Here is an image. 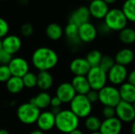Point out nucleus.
<instances>
[{
	"instance_id": "1",
	"label": "nucleus",
	"mask_w": 135,
	"mask_h": 134,
	"mask_svg": "<svg viewBox=\"0 0 135 134\" xmlns=\"http://www.w3.org/2000/svg\"><path fill=\"white\" fill-rule=\"evenodd\" d=\"M59 62L57 53L51 48L47 47H38L32 55L33 66L40 71H48L53 69Z\"/></svg>"
},
{
	"instance_id": "2",
	"label": "nucleus",
	"mask_w": 135,
	"mask_h": 134,
	"mask_svg": "<svg viewBox=\"0 0 135 134\" xmlns=\"http://www.w3.org/2000/svg\"><path fill=\"white\" fill-rule=\"evenodd\" d=\"M79 126V118L70 110H62L55 115V127L63 133H70L77 130Z\"/></svg>"
},
{
	"instance_id": "3",
	"label": "nucleus",
	"mask_w": 135,
	"mask_h": 134,
	"mask_svg": "<svg viewBox=\"0 0 135 134\" xmlns=\"http://www.w3.org/2000/svg\"><path fill=\"white\" fill-rule=\"evenodd\" d=\"M104 20L108 28L114 32H120L127 27L128 22L123 10L119 8L110 9Z\"/></svg>"
},
{
	"instance_id": "4",
	"label": "nucleus",
	"mask_w": 135,
	"mask_h": 134,
	"mask_svg": "<svg viewBox=\"0 0 135 134\" xmlns=\"http://www.w3.org/2000/svg\"><path fill=\"white\" fill-rule=\"evenodd\" d=\"M70 111L79 118H86L90 115L93 104L89 101L85 95L77 94L70 103Z\"/></svg>"
},
{
	"instance_id": "5",
	"label": "nucleus",
	"mask_w": 135,
	"mask_h": 134,
	"mask_svg": "<svg viewBox=\"0 0 135 134\" xmlns=\"http://www.w3.org/2000/svg\"><path fill=\"white\" fill-rule=\"evenodd\" d=\"M40 110L31 103H25L19 106L17 110V116L19 121L25 125H32L36 122Z\"/></svg>"
},
{
	"instance_id": "6",
	"label": "nucleus",
	"mask_w": 135,
	"mask_h": 134,
	"mask_svg": "<svg viewBox=\"0 0 135 134\" xmlns=\"http://www.w3.org/2000/svg\"><path fill=\"white\" fill-rule=\"evenodd\" d=\"M99 102L104 107H115L121 101L119 89L114 85H106L100 91Z\"/></svg>"
},
{
	"instance_id": "7",
	"label": "nucleus",
	"mask_w": 135,
	"mask_h": 134,
	"mask_svg": "<svg viewBox=\"0 0 135 134\" xmlns=\"http://www.w3.org/2000/svg\"><path fill=\"white\" fill-rule=\"evenodd\" d=\"M90 88L93 90L100 91L107 85L108 74L99 66L92 67L86 75Z\"/></svg>"
},
{
	"instance_id": "8",
	"label": "nucleus",
	"mask_w": 135,
	"mask_h": 134,
	"mask_svg": "<svg viewBox=\"0 0 135 134\" xmlns=\"http://www.w3.org/2000/svg\"><path fill=\"white\" fill-rule=\"evenodd\" d=\"M115 108V116L122 122L130 123L135 120V111L132 103L121 100Z\"/></svg>"
},
{
	"instance_id": "9",
	"label": "nucleus",
	"mask_w": 135,
	"mask_h": 134,
	"mask_svg": "<svg viewBox=\"0 0 135 134\" xmlns=\"http://www.w3.org/2000/svg\"><path fill=\"white\" fill-rule=\"evenodd\" d=\"M128 71L126 66L115 64L113 67L107 73L108 74V81L111 82L112 85H121L125 83L126 80H127Z\"/></svg>"
},
{
	"instance_id": "10",
	"label": "nucleus",
	"mask_w": 135,
	"mask_h": 134,
	"mask_svg": "<svg viewBox=\"0 0 135 134\" xmlns=\"http://www.w3.org/2000/svg\"><path fill=\"white\" fill-rule=\"evenodd\" d=\"M12 76L23 77L29 71V65L28 62L21 57L13 58L8 65Z\"/></svg>"
},
{
	"instance_id": "11",
	"label": "nucleus",
	"mask_w": 135,
	"mask_h": 134,
	"mask_svg": "<svg viewBox=\"0 0 135 134\" xmlns=\"http://www.w3.org/2000/svg\"><path fill=\"white\" fill-rule=\"evenodd\" d=\"M97 28L89 21L82 24L78 27V38L81 42L85 43H92L97 38Z\"/></svg>"
},
{
	"instance_id": "12",
	"label": "nucleus",
	"mask_w": 135,
	"mask_h": 134,
	"mask_svg": "<svg viewBox=\"0 0 135 134\" xmlns=\"http://www.w3.org/2000/svg\"><path fill=\"white\" fill-rule=\"evenodd\" d=\"M88 8L90 16L97 20L104 19L110 9L109 6L104 0H92Z\"/></svg>"
},
{
	"instance_id": "13",
	"label": "nucleus",
	"mask_w": 135,
	"mask_h": 134,
	"mask_svg": "<svg viewBox=\"0 0 135 134\" xmlns=\"http://www.w3.org/2000/svg\"><path fill=\"white\" fill-rule=\"evenodd\" d=\"M123 129V122L116 117L104 119L101 122L100 132L102 134H120Z\"/></svg>"
},
{
	"instance_id": "14",
	"label": "nucleus",
	"mask_w": 135,
	"mask_h": 134,
	"mask_svg": "<svg viewBox=\"0 0 135 134\" xmlns=\"http://www.w3.org/2000/svg\"><path fill=\"white\" fill-rule=\"evenodd\" d=\"M77 95L71 83L63 82L60 84L56 89V96L62 103H70Z\"/></svg>"
},
{
	"instance_id": "15",
	"label": "nucleus",
	"mask_w": 135,
	"mask_h": 134,
	"mask_svg": "<svg viewBox=\"0 0 135 134\" xmlns=\"http://www.w3.org/2000/svg\"><path fill=\"white\" fill-rule=\"evenodd\" d=\"M2 49L10 54L17 53L22 46L21 39L16 35H7L2 39Z\"/></svg>"
},
{
	"instance_id": "16",
	"label": "nucleus",
	"mask_w": 135,
	"mask_h": 134,
	"mask_svg": "<svg viewBox=\"0 0 135 134\" xmlns=\"http://www.w3.org/2000/svg\"><path fill=\"white\" fill-rule=\"evenodd\" d=\"M90 13L87 6H80L74 9L69 17V23H73L78 27L89 21Z\"/></svg>"
},
{
	"instance_id": "17",
	"label": "nucleus",
	"mask_w": 135,
	"mask_h": 134,
	"mask_svg": "<svg viewBox=\"0 0 135 134\" xmlns=\"http://www.w3.org/2000/svg\"><path fill=\"white\" fill-rule=\"evenodd\" d=\"M36 124L39 130L44 132L49 131L55 126V115L51 111L40 112Z\"/></svg>"
},
{
	"instance_id": "18",
	"label": "nucleus",
	"mask_w": 135,
	"mask_h": 134,
	"mask_svg": "<svg viewBox=\"0 0 135 134\" xmlns=\"http://www.w3.org/2000/svg\"><path fill=\"white\" fill-rule=\"evenodd\" d=\"M90 69L85 58H76L70 64V70L74 76H86Z\"/></svg>"
},
{
	"instance_id": "19",
	"label": "nucleus",
	"mask_w": 135,
	"mask_h": 134,
	"mask_svg": "<svg viewBox=\"0 0 135 134\" xmlns=\"http://www.w3.org/2000/svg\"><path fill=\"white\" fill-rule=\"evenodd\" d=\"M134 57L135 54L133 50L130 48H123L115 54L114 59L116 64L127 67L134 62Z\"/></svg>"
},
{
	"instance_id": "20",
	"label": "nucleus",
	"mask_w": 135,
	"mask_h": 134,
	"mask_svg": "<svg viewBox=\"0 0 135 134\" xmlns=\"http://www.w3.org/2000/svg\"><path fill=\"white\" fill-rule=\"evenodd\" d=\"M71 85L78 95H86L91 90L86 76H74L72 79Z\"/></svg>"
},
{
	"instance_id": "21",
	"label": "nucleus",
	"mask_w": 135,
	"mask_h": 134,
	"mask_svg": "<svg viewBox=\"0 0 135 134\" xmlns=\"http://www.w3.org/2000/svg\"><path fill=\"white\" fill-rule=\"evenodd\" d=\"M119 92L121 100L132 104L135 102V86L133 85L125 82L120 85Z\"/></svg>"
},
{
	"instance_id": "22",
	"label": "nucleus",
	"mask_w": 135,
	"mask_h": 134,
	"mask_svg": "<svg viewBox=\"0 0 135 134\" xmlns=\"http://www.w3.org/2000/svg\"><path fill=\"white\" fill-rule=\"evenodd\" d=\"M37 76V87L42 90V92H46L50 89L54 83V79L52 75L49 71H40Z\"/></svg>"
},
{
	"instance_id": "23",
	"label": "nucleus",
	"mask_w": 135,
	"mask_h": 134,
	"mask_svg": "<svg viewBox=\"0 0 135 134\" xmlns=\"http://www.w3.org/2000/svg\"><path fill=\"white\" fill-rule=\"evenodd\" d=\"M51 97L48 92H41L38 93L36 96L32 97L30 100L29 103L35 105L40 110H42V109H45L51 105Z\"/></svg>"
},
{
	"instance_id": "24",
	"label": "nucleus",
	"mask_w": 135,
	"mask_h": 134,
	"mask_svg": "<svg viewBox=\"0 0 135 134\" xmlns=\"http://www.w3.org/2000/svg\"><path fill=\"white\" fill-rule=\"evenodd\" d=\"M6 87L7 91L12 94H17L21 92L25 88L22 78L13 76H12L6 82Z\"/></svg>"
},
{
	"instance_id": "25",
	"label": "nucleus",
	"mask_w": 135,
	"mask_h": 134,
	"mask_svg": "<svg viewBox=\"0 0 135 134\" xmlns=\"http://www.w3.org/2000/svg\"><path fill=\"white\" fill-rule=\"evenodd\" d=\"M46 35L51 40H59L63 35L62 28L57 23H51L46 28Z\"/></svg>"
},
{
	"instance_id": "26",
	"label": "nucleus",
	"mask_w": 135,
	"mask_h": 134,
	"mask_svg": "<svg viewBox=\"0 0 135 134\" xmlns=\"http://www.w3.org/2000/svg\"><path fill=\"white\" fill-rule=\"evenodd\" d=\"M63 32L65 33L67 39L74 44H78L80 43V39L78 38V26L73 24L69 23L66 25Z\"/></svg>"
},
{
	"instance_id": "27",
	"label": "nucleus",
	"mask_w": 135,
	"mask_h": 134,
	"mask_svg": "<svg viewBox=\"0 0 135 134\" xmlns=\"http://www.w3.org/2000/svg\"><path fill=\"white\" fill-rule=\"evenodd\" d=\"M119 39L124 44H133L135 43V29L133 28L126 27L119 32Z\"/></svg>"
},
{
	"instance_id": "28",
	"label": "nucleus",
	"mask_w": 135,
	"mask_h": 134,
	"mask_svg": "<svg viewBox=\"0 0 135 134\" xmlns=\"http://www.w3.org/2000/svg\"><path fill=\"white\" fill-rule=\"evenodd\" d=\"M121 9L128 21L135 23V0L124 1Z\"/></svg>"
},
{
	"instance_id": "29",
	"label": "nucleus",
	"mask_w": 135,
	"mask_h": 134,
	"mask_svg": "<svg viewBox=\"0 0 135 134\" xmlns=\"http://www.w3.org/2000/svg\"><path fill=\"white\" fill-rule=\"evenodd\" d=\"M101 122H102L101 120L98 117L95 115H89L85 118V126L91 133L97 132L100 130Z\"/></svg>"
},
{
	"instance_id": "30",
	"label": "nucleus",
	"mask_w": 135,
	"mask_h": 134,
	"mask_svg": "<svg viewBox=\"0 0 135 134\" xmlns=\"http://www.w3.org/2000/svg\"><path fill=\"white\" fill-rule=\"evenodd\" d=\"M102 57H103V54L100 51H98V50H92L87 54L85 59H86V61L88 62V63L89 64V66L92 68V67L99 66Z\"/></svg>"
},
{
	"instance_id": "31",
	"label": "nucleus",
	"mask_w": 135,
	"mask_h": 134,
	"mask_svg": "<svg viewBox=\"0 0 135 134\" xmlns=\"http://www.w3.org/2000/svg\"><path fill=\"white\" fill-rule=\"evenodd\" d=\"M115 64V62L114 58L107 54V55H103L101 61L100 62L99 67L101 70H103L104 72L108 73L113 67Z\"/></svg>"
},
{
	"instance_id": "32",
	"label": "nucleus",
	"mask_w": 135,
	"mask_h": 134,
	"mask_svg": "<svg viewBox=\"0 0 135 134\" xmlns=\"http://www.w3.org/2000/svg\"><path fill=\"white\" fill-rule=\"evenodd\" d=\"M22 81L24 86L28 88H32L37 85V76L34 73H27L22 77Z\"/></svg>"
},
{
	"instance_id": "33",
	"label": "nucleus",
	"mask_w": 135,
	"mask_h": 134,
	"mask_svg": "<svg viewBox=\"0 0 135 134\" xmlns=\"http://www.w3.org/2000/svg\"><path fill=\"white\" fill-rule=\"evenodd\" d=\"M12 77L8 66H0V82H6Z\"/></svg>"
},
{
	"instance_id": "34",
	"label": "nucleus",
	"mask_w": 135,
	"mask_h": 134,
	"mask_svg": "<svg viewBox=\"0 0 135 134\" xmlns=\"http://www.w3.org/2000/svg\"><path fill=\"white\" fill-rule=\"evenodd\" d=\"M13 58V55L2 49L0 51V66H8Z\"/></svg>"
},
{
	"instance_id": "35",
	"label": "nucleus",
	"mask_w": 135,
	"mask_h": 134,
	"mask_svg": "<svg viewBox=\"0 0 135 134\" xmlns=\"http://www.w3.org/2000/svg\"><path fill=\"white\" fill-rule=\"evenodd\" d=\"M33 27L29 23H25L21 27V33L25 37H30L33 34Z\"/></svg>"
},
{
	"instance_id": "36",
	"label": "nucleus",
	"mask_w": 135,
	"mask_h": 134,
	"mask_svg": "<svg viewBox=\"0 0 135 134\" xmlns=\"http://www.w3.org/2000/svg\"><path fill=\"white\" fill-rule=\"evenodd\" d=\"M9 30L8 22L2 17H0V39H3L8 35Z\"/></svg>"
},
{
	"instance_id": "37",
	"label": "nucleus",
	"mask_w": 135,
	"mask_h": 134,
	"mask_svg": "<svg viewBox=\"0 0 135 134\" xmlns=\"http://www.w3.org/2000/svg\"><path fill=\"white\" fill-rule=\"evenodd\" d=\"M102 116L104 118V119L112 118L115 116V108L112 107H104L101 111Z\"/></svg>"
},
{
	"instance_id": "38",
	"label": "nucleus",
	"mask_w": 135,
	"mask_h": 134,
	"mask_svg": "<svg viewBox=\"0 0 135 134\" xmlns=\"http://www.w3.org/2000/svg\"><path fill=\"white\" fill-rule=\"evenodd\" d=\"M85 96H86L87 99L89 100V101L92 104H93V103H97V102L99 101V94H98V91L91 89Z\"/></svg>"
},
{
	"instance_id": "39",
	"label": "nucleus",
	"mask_w": 135,
	"mask_h": 134,
	"mask_svg": "<svg viewBox=\"0 0 135 134\" xmlns=\"http://www.w3.org/2000/svg\"><path fill=\"white\" fill-rule=\"evenodd\" d=\"M62 101L55 96L54 97H51V107H61L62 105Z\"/></svg>"
},
{
	"instance_id": "40",
	"label": "nucleus",
	"mask_w": 135,
	"mask_h": 134,
	"mask_svg": "<svg viewBox=\"0 0 135 134\" xmlns=\"http://www.w3.org/2000/svg\"><path fill=\"white\" fill-rule=\"evenodd\" d=\"M127 82L135 86V69L131 70L127 76Z\"/></svg>"
},
{
	"instance_id": "41",
	"label": "nucleus",
	"mask_w": 135,
	"mask_h": 134,
	"mask_svg": "<svg viewBox=\"0 0 135 134\" xmlns=\"http://www.w3.org/2000/svg\"><path fill=\"white\" fill-rule=\"evenodd\" d=\"M97 31H99L100 33H102V34H107V33H109L110 32H112L109 28H108V27L104 24V22L103 23V24H101L100 26H99V28H98V30Z\"/></svg>"
},
{
	"instance_id": "42",
	"label": "nucleus",
	"mask_w": 135,
	"mask_h": 134,
	"mask_svg": "<svg viewBox=\"0 0 135 134\" xmlns=\"http://www.w3.org/2000/svg\"><path fill=\"white\" fill-rule=\"evenodd\" d=\"M61 107H51V112L55 115H57L60 111H61Z\"/></svg>"
},
{
	"instance_id": "43",
	"label": "nucleus",
	"mask_w": 135,
	"mask_h": 134,
	"mask_svg": "<svg viewBox=\"0 0 135 134\" xmlns=\"http://www.w3.org/2000/svg\"><path fill=\"white\" fill-rule=\"evenodd\" d=\"M29 134H44V132L40 130H35L32 132H30Z\"/></svg>"
},
{
	"instance_id": "44",
	"label": "nucleus",
	"mask_w": 135,
	"mask_h": 134,
	"mask_svg": "<svg viewBox=\"0 0 135 134\" xmlns=\"http://www.w3.org/2000/svg\"><path fill=\"white\" fill-rule=\"evenodd\" d=\"M68 134H84V133H83L81 130H80L77 129V130H74V131L70 132V133H68Z\"/></svg>"
},
{
	"instance_id": "45",
	"label": "nucleus",
	"mask_w": 135,
	"mask_h": 134,
	"mask_svg": "<svg viewBox=\"0 0 135 134\" xmlns=\"http://www.w3.org/2000/svg\"><path fill=\"white\" fill-rule=\"evenodd\" d=\"M108 6L109 5H112V4H114V3H115L118 0H104Z\"/></svg>"
},
{
	"instance_id": "46",
	"label": "nucleus",
	"mask_w": 135,
	"mask_h": 134,
	"mask_svg": "<svg viewBox=\"0 0 135 134\" xmlns=\"http://www.w3.org/2000/svg\"><path fill=\"white\" fill-rule=\"evenodd\" d=\"M17 2H19V4L21 5H27L28 3V0H17Z\"/></svg>"
},
{
	"instance_id": "47",
	"label": "nucleus",
	"mask_w": 135,
	"mask_h": 134,
	"mask_svg": "<svg viewBox=\"0 0 135 134\" xmlns=\"http://www.w3.org/2000/svg\"><path fill=\"white\" fill-rule=\"evenodd\" d=\"M131 134H135V120L132 122V125H131Z\"/></svg>"
},
{
	"instance_id": "48",
	"label": "nucleus",
	"mask_w": 135,
	"mask_h": 134,
	"mask_svg": "<svg viewBox=\"0 0 135 134\" xmlns=\"http://www.w3.org/2000/svg\"><path fill=\"white\" fill-rule=\"evenodd\" d=\"M0 134H10L9 133V131H7L6 130H3V129H2V130H0Z\"/></svg>"
},
{
	"instance_id": "49",
	"label": "nucleus",
	"mask_w": 135,
	"mask_h": 134,
	"mask_svg": "<svg viewBox=\"0 0 135 134\" xmlns=\"http://www.w3.org/2000/svg\"><path fill=\"white\" fill-rule=\"evenodd\" d=\"M2 49V39H0V51Z\"/></svg>"
},
{
	"instance_id": "50",
	"label": "nucleus",
	"mask_w": 135,
	"mask_h": 134,
	"mask_svg": "<svg viewBox=\"0 0 135 134\" xmlns=\"http://www.w3.org/2000/svg\"><path fill=\"white\" fill-rule=\"evenodd\" d=\"M90 134H102L100 131H97V132H93V133H91Z\"/></svg>"
},
{
	"instance_id": "51",
	"label": "nucleus",
	"mask_w": 135,
	"mask_h": 134,
	"mask_svg": "<svg viewBox=\"0 0 135 134\" xmlns=\"http://www.w3.org/2000/svg\"><path fill=\"white\" fill-rule=\"evenodd\" d=\"M133 107H134V111H135V102L133 103Z\"/></svg>"
},
{
	"instance_id": "52",
	"label": "nucleus",
	"mask_w": 135,
	"mask_h": 134,
	"mask_svg": "<svg viewBox=\"0 0 135 134\" xmlns=\"http://www.w3.org/2000/svg\"><path fill=\"white\" fill-rule=\"evenodd\" d=\"M134 65H135V57H134Z\"/></svg>"
},
{
	"instance_id": "53",
	"label": "nucleus",
	"mask_w": 135,
	"mask_h": 134,
	"mask_svg": "<svg viewBox=\"0 0 135 134\" xmlns=\"http://www.w3.org/2000/svg\"><path fill=\"white\" fill-rule=\"evenodd\" d=\"M1 1H6V0H1Z\"/></svg>"
},
{
	"instance_id": "54",
	"label": "nucleus",
	"mask_w": 135,
	"mask_h": 134,
	"mask_svg": "<svg viewBox=\"0 0 135 134\" xmlns=\"http://www.w3.org/2000/svg\"><path fill=\"white\" fill-rule=\"evenodd\" d=\"M78 1H81V0H78Z\"/></svg>"
},
{
	"instance_id": "55",
	"label": "nucleus",
	"mask_w": 135,
	"mask_h": 134,
	"mask_svg": "<svg viewBox=\"0 0 135 134\" xmlns=\"http://www.w3.org/2000/svg\"><path fill=\"white\" fill-rule=\"evenodd\" d=\"M125 1H126V0H125Z\"/></svg>"
}]
</instances>
